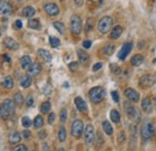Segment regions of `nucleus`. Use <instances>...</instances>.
I'll use <instances>...</instances> for the list:
<instances>
[{"label": "nucleus", "mask_w": 156, "mask_h": 151, "mask_svg": "<svg viewBox=\"0 0 156 151\" xmlns=\"http://www.w3.org/2000/svg\"><path fill=\"white\" fill-rule=\"evenodd\" d=\"M55 121V114L54 113H49V115H48V123H53Z\"/></svg>", "instance_id": "45"}, {"label": "nucleus", "mask_w": 156, "mask_h": 151, "mask_svg": "<svg viewBox=\"0 0 156 151\" xmlns=\"http://www.w3.org/2000/svg\"><path fill=\"white\" fill-rule=\"evenodd\" d=\"M74 104H76V107H77V109L79 110L81 113H87L88 111V106H87V103H85V101L82 98V97H76L74 98Z\"/></svg>", "instance_id": "15"}, {"label": "nucleus", "mask_w": 156, "mask_h": 151, "mask_svg": "<svg viewBox=\"0 0 156 151\" xmlns=\"http://www.w3.org/2000/svg\"><path fill=\"white\" fill-rule=\"evenodd\" d=\"M19 85H21V87H23V89H27V87H29L31 85L30 76H24V77H22V79L19 82Z\"/></svg>", "instance_id": "28"}, {"label": "nucleus", "mask_w": 156, "mask_h": 151, "mask_svg": "<svg viewBox=\"0 0 156 151\" xmlns=\"http://www.w3.org/2000/svg\"><path fill=\"white\" fill-rule=\"evenodd\" d=\"M1 85L5 87V89H7V90H10V89L13 87L15 83H13V79H12L11 76H6V77L3 79V82H1Z\"/></svg>", "instance_id": "23"}, {"label": "nucleus", "mask_w": 156, "mask_h": 151, "mask_svg": "<svg viewBox=\"0 0 156 151\" xmlns=\"http://www.w3.org/2000/svg\"><path fill=\"white\" fill-rule=\"evenodd\" d=\"M124 95H125V97L130 101V102H138V101H139L138 91H136L135 89H132V87H127V89H125Z\"/></svg>", "instance_id": "10"}, {"label": "nucleus", "mask_w": 156, "mask_h": 151, "mask_svg": "<svg viewBox=\"0 0 156 151\" xmlns=\"http://www.w3.org/2000/svg\"><path fill=\"white\" fill-rule=\"evenodd\" d=\"M142 110L145 111V113H151L152 110V103H151V99L149 97H144L142 99Z\"/></svg>", "instance_id": "17"}, {"label": "nucleus", "mask_w": 156, "mask_h": 151, "mask_svg": "<svg viewBox=\"0 0 156 151\" xmlns=\"http://www.w3.org/2000/svg\"><path fill=\"white\" fill-rule=\"evenodd\" d=\"M88 95H89L90 101H91L93 103L97 104V103L102 102L103 98H105V96H106V90L103 89L102 86H95V87H93V89L89 90Z\"/></svg>", "instance_id": "2"}, {"label": "nucleus", "mask_w": 156, "mask_h": 151, "mask_svg": "<svg viewBox=\"0 0 156 151\" xmlns=\"http://www.w3.org/2000/svg\"><path fill=\"white\" fill-rule=\"evenodd\" d=\"M77 56H78V60H79V62H81L82 65L88 64V61H89V54L85 52V50H83V49H77Z\"/></svg>", "instance_id": "18"}, {"label": "nucleus", "mask_w": 156, "mask_h": 151, "mask_svg": "<svg viewBox=\"0 0 156 151\" xmlns=\"http://www.w3.org/2000/svg\"><path fill=\"white\" fill-rule=\"evenodd\" d=\"M49 44L52 48H58L60 46V40L58 37H54V36H50L49 37Z\"/></svg>", "instance_id": "35"}, {"label": "nucleus", "mask_w": 156, "mask_h": 151, "mask_svg": "<svg viewBox=\"0 0 156 151\" xmlns=\"http://www.w3.org/2000/svg\"><path fill=\"white\" fill-rule=\"evenodd\" d=\"M102 128H103V131L106 132V134H108V135H113V126L109 123V121H103L102 122Z\"/></svg>", "instance_id": "30"}, {"label": "nucleus", "mask_w": 156, "mask_h": 151, "mask_svg": "<svg viewBox=\"0 0 156 151\" xmlns=\"http://www.w3.org/2000/svg\"><path fill=\"white\" fill-rule=\"evenodd\" d=\"M58 139L61 143L66 140V130H65L64 126H61V127L59 128V131H58Z\"/></svg>", "instance_id": "32"}, {"label": "nucleus", "mask_w": 156, "mask_h": 151, "mask_svg": "<svg viewBox=\"0 0 156 151\" xmlns=\"http://www.w3.org/2000/svg\"><path fill=\"white\" fill-rule=\"evenodd\" d=\"M66 120H67V110L64 108L60 110V121L64 123V122H66Z\"/></svg>", "instance_id": "39"}, {"label": "nucleus", "mask_w": 156, "mask_h": 151, "mask_svg": "<svg viewBox=\"0 0 156 151\" xmlns=\"http://www.w3.org/2000/svg\"><path fill=\"white\" fill-rule=\"evenodd\" d=\"M112 97H113V99H114V102H116L118 103L119 102V94H118V91H112Z\"/></svg>", "instance_id": "46"}, {"label": "nucleus", "mask_w": 156, "mask_h": 151, "mask_svg": "<svg viewBox=\"0 0 156 151\" xmlns=\"http://www.w3.org/2000/svg\"><path fill=\"white\" fill-rule=\"evenodd\" d=\"M60 1H61V3H65V0H60Z\"/></svg>", "instance_id": "56"}, {"label": "nucleus", "mask_w": 156, "mask_h": 151, "mask_svg": "<svg viewBox=\"0 0 156 151\" xmlns=\"http://www.w3.org/2000/svg\"><path fill=\"white\" fill-rule=\"evenodd\" d=\"M28 27L30 29H34V30H38L41 28V24H40V20L36 19V18H30V20L28 22Z\"/></svg>", "instance_id": "29"}, {"label": "nucleus", "mask_w": 156, "mask_h": 151, "mask_svg": "<svg viewBox=\"0 0 156 151\" xmlns=\"http://www.w3.org/2000/svg\"><path fill=\"white\" fill-rule=\"evenodd\" d=\"M121 34H123V28L120 27V25H116V27H114L111 30L109 37H111L112 40H116V39H119V37L121 36Z\"/></svg>", "instance_id": "20"}, {"label": "nucleus", "mask_w": 156, "mask_h": 151, "mask_svg": "<svg viewBox=\"0 0 156 151\" xmlns=\"http://www.w3.org/2000/svg\"><path fill=\"white\" fill-rule=\"evenodd\" d=\"M3 59H4V60H5L6 62H10V60H11L9 55H3Z\"/></svg>", "instance_id": "53"}, {"label": "nucleus", "mask_w": 156, "mask_h": 151, "mask_svg": "<svg viewBox=\"0 0 156 151\" xmlns=\"http://www.w3.org/2000/svg\"><path fill=\"white\" fill-rule=\"evenodd\" d=\"M43 10H45V12L49 17H55V16H58L60 13L59 6L57 4H54V3H47V4H45L43 5Z\"/></svg>", "instance_id": "9"}, {"label": "nucleus", "mask_w": 156, "mask_h": 151, "mask_svg": "<svg viewBox=\"0 0 156 151\" xmlns=\"http://www.w3.org/2000/svg\"><path fill=\"white\" fill-rule=\"evenodd\" d=\"M0 35H1V32H0Z\"/></svg>", "instance_id": "59"}, {"label": "nucleus", "mask_w": 156, "mask_h": 151, "mask_svg": "<svg viewBox=\"0 0 156 151\" xmlns=\"http://www.w3.org/2000/svg\"><path fill=\"white\" fill-rule=\"evenodd\" d=\"M143 61H144V56L140 55V54H136L131 59V65L132 66H139L143 64Z\"/></svg>", "instance_id": "25"}, {"label": "nucleus", "mask_w": 156, "mask_h": 151, "mask_svg": "<svg viewBox=\"0 0 156 151\" xmlns=\"http://www.w3.org/2000/svg\"><path fill=\"white\" fill-rule=\"evenodd\" d=\"M17 1H21V0H17Z\"/></svg>", "instance_id": "58"}, {"label": "nucleus", "mask_w": 156, "mask_h": 151, "mask_svg": "<svg viewBox=\"0 0 156 151\" xmlns=\"http://www.w3.org/2000/svg\"><path fill=\"white\" fill-rule=\"evenodd\" d=\"M50 102L49 101H46V102H43L42 104H41V107H40V110H41V113L42 114H48V113L50 111Z\"/></svg>", "instance_id": "33"}, {"label": "nucleus", "mask_w": 156, "mask_h": 151, "mask_svg": "<svg viewBox=\"0 0 156 151\" xmlns=\"http://www.w3.org/2000/svg\"><path fill=\"white\" fill-rule=\"evenodd\" d=\"M21 139H22V134L21 133H18V132H12L10 135H9V142L11 143V144H17V143H19L21 142Z\"/></svg>", "instance_id": "24"}, {"label": "nucleus", "mask_w": 156, "mask_h": 151, "mask_svg": "<svg viewBox=\"0 0 156 151\" xmlns=\"http://www.w3.org/2000/svg\"><path fill=\"white\" fill-rule=\"evenodd\" d=\"M83 130H84V125H83V121L77 119L72 122L71 125V134L73 138H76V139H79V138L82 137L83 134Z\"/></svg>", "instance_id": "6"}, {"label": "nucleus", "mask_w": 156, "mask_h": 151, "mask_svg": "<svg viewBox=\"0 0 156 151\" xmlns=\"http://www.w3.org/2000/svg\"><path fill=\"white\" fill-rule=\"evenodd\" d=\"M43 123H45V120H43V118H42L41 115H36L35 119H34V121H33V125H34V127H35L36 130L42 128Z\"/></svg>", "instance_id": "26"}, {"label": "nucleus", "mask_w": 156, "mask_h": 151, "mask_svg": "<svg viewBox=\"0 0 156 151\" xmlns=\"http://www.w3.org/2000/svg\"><path fill=\"white\" fill-rule=\"evenodd\" d=\"M41 70H42V66H41L40 62H33L30 65V67L28 68V73H29L30 77H35V76H37L41 72Z\"/></svg>", "instance_id": "14"}, {"label": "nucleus", "mask_w": 156, "mask_h": 151, "mask_svg": "<svg viewBox=\"0 0 156 151\" xmlns=\"http://www.w3.org/2000/svg\"><path fill=\"white\" fill-rule=\"evenodd\" d=\"M16 110V103L12 99L6 98L4 102L0 104V119L1 120H9L11 115L15 114Z\"/></svg>", "instance_id": "1"}, {"label": "nucleus", "mask_w": 156, "mask_h": 151, "mask_svg": "<svg viewBox=\"0 0 156 151\" xmlns=\"http://www.w3.org/2000/svg\"><path fill=\"white\" fill-rule=\"evenodd\" d=\"M3 43H4V47L10 50H18L19 48V43L15 39H12V37H5Z\"/></svg>", "instance_id": "12"}, {"label": "nucleus", "mask_w": 156, "mask_h": 151, "mask_svg": "<svg viewBox=\"0 0 156 151\" xmlns=\"http://www.w3.org/2000/svg\"><path fill=\"white\" fill-rule=\"evenodd\" d=\"M101 67H102V62H97V64H95V65L93 66V71L96 72V71H99Z\"/></svg>", "instance_id": "49"}, {"label": "nucleus", "mask_w": 156, "mask_h": 151, "mask_svg": "<svg viewBox=\"0 0 156 151\" xmlns=\"http://www.w3.org/2000/svg\"><path fill=\"white\" fill-rule=\"evenodd\" d=\"M47 137V132L43 130V131H40V132H38V139H45V138Z\"/></svg>", "instance_id": "47"}, {"label": "nucleus", "mask_w": 156, "mask_h": 151, "mask_svg": "<svg viewBox=\"0 0 156 151\" xmlns=\"http://www.w3.org/2000/svg\"><path fill=\"white\" fill-rule=\"evenodd\" d=\"M36 13V10L33 6H25L22 10V16L25 18H33Z\"/></svg>", "instance_id": "19"}, {"label": "nucleus", "mask_w": 156, "mask_h": 151, "mask_svg": "<svg viewBox=\"0 0 156 151\" xmlns=\"http://www.w3.org/2000/svg\"><path fill=\"white\" fill-rule=\"evenodd\" d=\"M70 29H71V32L73 35H79L82 32V29H83V24H82V19L79 16L77 15H73L70 19Z\"/></svg>", "instance_id": "4"}, {"label": "nucleus", "mask_w": 156, "mask_h": 151, "mask_svg": "<svg viewBox=\"0 0 156 151\" xmlns=\"http://www.w3.org/2000/svg\"><path fill=\"white\" fill-rule=\"evenodd\" d=\"M156 82V78L154 74H144L139 78V85L144 89H148V87H151Z\"/></svg>", "instance_id": "8"}, {"label": "nucleus", "mask_w": 156, "mask_h": 151, "mask_svg": "<svg viewBox=\"0 0 156 151\" xmlns=\"http://www.w3.org/2000/svg\"><path fill=\"white\" fill-rule=\"evenodd\" d=\"M111 68H112V72H114V73H119L120 72L119 67L116 66V65H111Z\"/></svg>", "instance_id": "52"}, {"label": "nucleus", "mask_w": 156, "mask_h": 151, "mask_svg": "<svg viewBox=\"0 0 156 151\" xmlns=\"http://www.w3.org/2000/svg\"><path fill=\"white\" fill-rule=\"evenodd\" d=\"M13 151H28V147H27V145H24V144H19V145H17L13 149Z\"/></svg>", "instance_id": "40"}, {"label": "nucleus", "mask_w": 156, "mask_h": 151, "mask_svg": "<svg viewBox=\"0 0 156 151\" xmlns=\"http://www.w3.org/2000/svg\"><path fill=\"white\" fill-rule=\"evenodd\" d=\"M140 134H142V138L144 140H149L150 138L154 135V125L151 121L149 120H145L142 125V130H140Z\"/></svg>", "instance_id": "5"}, {"label": "nucleus", "mask_w": 156, "mask_h": 151, "mask_svg": "<svg viewBox=\"0 0 156 151\" xmlns=\"http://www.w3.org/2000/svg\"><path fill=\"white\" fill-rule=\"evenodd\" d=\"M43 151H49V149H48V145H47V144H43Z\"/></svg>", "instance_id": "54"}, {"label": "nucleus", "mask_w": 156, "mask_h": 151, "mask_svg": "<svg viewBox=\"0 0 156 151\" xmlns=\"http://www.w3.org/2000/svg\"><path fill=\"white\" fill-rule=\"evenodd\" d=\"M154 99H155V103H156V96H155V98H154Z\"/></svg>", "instance_id": "57"}, {"label": "nucleus", "mask_w": 156, "mask_h": 151, "mask_svg": "<svg viewBox=\"0 0 156 151\" xmlns=\"http://www.w3.org/2000/svg\"><path fill=\"white\" fill-rule=\"evenodd\" d=\"M31 64H33V62H31V58L29 55H24V56L21 58V67L23 70H28Z\"/></svg>", "instance_id": "22"}, {"label": "nucleus", "mask_w": 156, "mask_h": 151, "mask_svg": "<svg viewBox=\"0 0 156 151\" xmlns=\"http://www.w3.org/2000/svg\"><path fill=\"white\" fill-rule=\"evenodd\" d=\"M109 118L114 123H119L120 122V113L116 109H112L109 113Z\"/></svg>", "instance_id": "27"}, {"label": "nucleus", "mask_w": 156, "mask_h": 151, "mask_svg": "<svg viewBox=\"0 0 156 151\" xmlns=\"http://www.w3.org/2000/svg\"><path fill=\"white\" fill-rule=\"evenodd\" d=\"M114 44H112V43H109V44H106L105 46V48H103V53H105L106 55H112L113 54V52H114Z\"/></svg>", "instance_id": "36"}, {"label": "nucleus", "mask_w": 156, "mask_h": 151, "mask_svg": "<svg viewBox=\"0 0 156 151\" xmlns=\"http://www.w3.org/2000/svg\"><path fill=\"white\" fill-rule=\"evenodd\" d=\"M13 102L16 103V106H22L24 103V97L21 92H16L13 95Z\"/></svg>", "instance_id": "31"}, {"label": "nucleus", "mask_w": 156, "mask_h": 151, "mask_svg": "<svg viewBox=\"0 0 156 151\" xmlns=\"http://www.w3.org/2000/svg\"><path fill=\"white\" fill-rule=\"evenodd\" d=\"M59 151H65V150L64 149H59Z\"/></svg>", "instance_id": "55"}, {"label": "nucleus", "mask_w": 156, "mask_h": 151, "mask_svg": "<svg viewBox=\"0 0 156 151\" xmlns=\"http://www.w3.org/2000/svg\"><path fill=\"white\" fill-rule=\"evenodd\" d=\"M12 12V5L7 0L0 1V15H10Z\"/></svg>", "instance_id": "16"}, {"label": "nucleus", "mask_w": 156, "mask_h": 151, "mask_svg": "<svg viewBox=\"0 0 156 151\" xmlns=\"http://www.w3.org/2000/svg\"><path fill=\"white\" fill-rule=\"evenodd\" d=\"M53 27L55 28V30H58L61 35L65 34V25L61 22H53Z\"/></svg>", "instance_id": "34"}, {"label": "nucleus", "mask_w": 156, "mask_h": 151, "mask_svg": "<svg viewBox=\"0 0 156 151\" xmlns=\"http://www.w3.org/2000/svg\"><path fill=\"white\" fill-rule=\"evenodd\" d=\"M124 107H125V113L128 119H135V116L137 115L136 113V109L133 107V104L131 102H125L124 103Z\"/></svg>", "instance_id": "13"}, {"label": "nucleus", "mask_w": 156, "mask_h": 151, "mask_svg": "<svg viewBox=\"0 0 156 151\" xmlns=\"http://www.w3.org/2000/svg\"><path fill=\"white\" fill-rule=\"evenodd\" d=\"M69 68L71 71H77L78 70V62H74V61L70 62V64H69Z\"/></svg>", "instance_id": "42"}, {"label": "nucleus", "mask_w": 156, "mask_h": 151, "mask_svg": "<svg viewBox=\"0 0 156 151\" xmlns=\"http://www.w3.org/2000/svg\"><path fill=\"white\" fill-rule=\"evenodd\" d=\"M15 27H16L17 29H22V27H23V23H22V20H21V19H17V20H16V23H15Z\"/></svg>", "instance_id": "50"}, {"label": "nucleus", "mask_w": 156, "mask_h": 151, "mask_svg": "<svg viewBox=\"0 0 156 151\" xmlns=\"http://www.w3.org/2000/svg\"><path fill=\"white\" fill-rule=\"evenodd\" d=\"M25 104H27V107H33V104H34V97L33 96H28L27 101H25Z\"/></svg>", "instance_id": "44"}, {"label": "nucleus", "mask_w": 156, "mask_h": 151, "mask_svg": "<svg viewBox=\"0 0 156 151\" xmlns=\"http://www.w3.org/2000/svg\"><path fill=\"white\" fill-rule=\"evenodd\" d=\"M83 4H84V0H74V5H76L77 7L83 6Z\"/></svg>", "instance_id": "51"}, {"label": "nucleus", "mask_w": 156, "mask_h": 151, "mask_svg": "<svg viewBox=\"0 0 156 151\" xmlns=\"http://www.w3.org/2000/svg\"><path fill=\"white\" fill-rule=\"evenodd\" d=\"M131 50H132V43H131V42L125 43V44L121 47L120 52L118 53V59L121 60V61H124V60L126 59V56L130 54V52H131Z\"/></svg>", "instance_id": "11"}, {"label": "nucleus", "mask_w": 156, "mask_h": 151, "mask_svg": "<svg viewBox=\"0 0 156 151\" xmlns=\"http://www.w3.org/2000/svg\"><path fill=\"white\" fill-rule=\"evenodd\" d=\"M95 128H94V126L93 125H87V127L84 130V139H85V143L88 146H90L94 140H95Z\"/></svg>", "instance_id": "7"}, {"label": "nucleus", "mask_w": 156, "mask_h": 151, "mask_svg": "<svg viewBox=\"0 0 156 151\" xmlns=\"http://www.w3.org/2000/svg\"><path fill=\"white\" fill-rule=\"evenodd\" d=\"M31 125H33V122H31V120L28 116H23L22 118V126L24 128H29Z\"/></svg>", "instance_id": "37"}, {"label": "nucleus", "mask_w": 156, "mask_h": 151, "mask_svg": "<svg viewBox=\"0 0 156 151\" xmlns=\"http://www.w3.org/2000/svg\"><path fill=\"white\" fill-rule=\"evenodd\" d=\"M37 54H38V56H40L41 59H43L45 61H47V62H50L52 61V59H53V56H52V54L48 52L47 49H38L37 50Z\"/></svg>", "instance_id": "21"}, {"label": "nucleus", "mask_w": 156, "mask_h": 151, "mask_svg": "<svg viewBox=\"0 0 156 151\" xmlns=\"http://www.w3.org/2000/svg\"><path fill=\"white\" fill-rule=\"evenodd\" d=\"M85 31L87 32H89V31H91L93 29H94V20L91 19V18H88V20H87V24H85Z\"/></svg>", "instance_id": "38"}, {"label": "nucleus", "mask_w": 156, "mask_h": 151, "mask_svg": "<svg viewBox=\"0 0 156 151\" xmlns=\"http://www.w3.org/2000/svg\"><path fill=\"white\" fill-rule=\"evenodd\" d=\"M125 139H126L125 133H124V132H120V133H119V137H118V144L121 145V144L125 142Z\"/></svg>", "instance_id": "41"}, {"label": "nucleus", "mask_w": 156, "mask_h": 151, "mask_svg": "<svg viewBox=\"0 0 156 151\" xmlns=\"http://www.w3.org/2000/svg\"><path fill=\"white\" fill-rule=\"evenodd\" d=\"M22 135H23V138H24V139H30L31 133H30V131H28V128H25V130L23 131Z\"/></svg>", "instance_id": "43"}, {"label": "nucleus", "mask_w": 156, "mask_h": 151, "mask_svg": "<svg viewBox=\"0 0 156 151\" xmlns=\"http://www.w3.org/2000/svg\"><path fill=\"white\" fill-rule=\"evenodd\" d=\"M113 18L109 17V16H105L102 17L100 20H99V24H97V29L101 34H107L112 30V27H113Z\"/></svg>", "instance_id": "3"}, {"label": "nucleus", "mask_w": 156, "mask_h": 151, "mask_svg": "<svg viewBox=\"0 0 156 151\" xmlns=\"http://www.w3.org/2000/svg\"><path fill=\"white\" fill-rule=\"evenodd\" d=\"M83 47H84L85 49H89L90 47H91V41H89V40H85V41L83 42Z\"/></svg>", "instance_id": "48"}]
</instances>
